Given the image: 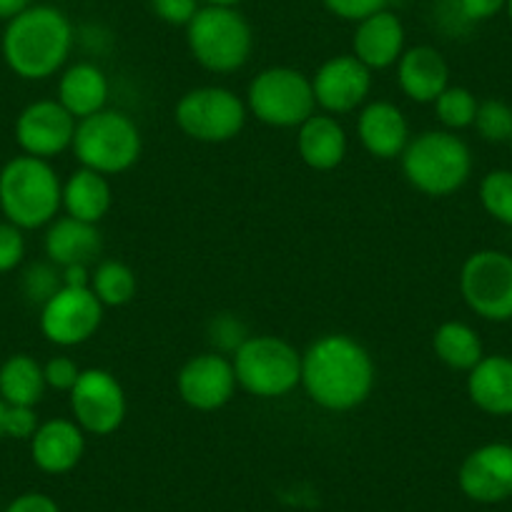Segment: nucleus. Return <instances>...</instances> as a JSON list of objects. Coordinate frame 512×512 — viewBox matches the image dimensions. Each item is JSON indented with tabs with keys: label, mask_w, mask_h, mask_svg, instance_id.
<instances>
[{
	"label": "nucleus",
	"mask_w": 512,
	"mask_h": 512,
	"mask_svg": "<svg viewBox=\"0 0 512 512\" xmlns=\"http://www.w3.org/2000/svg\"><path fill=\"white\" fill-rule=\"evenodd\" d=\"M460 294L472 314L487 322L512 319V256L500 249H480L460 269Z\"/></svg>",
	"instance_id": "obj_10"
},
{
	"label": "nucleus",
	"mask_w": 512,
	"mask_h": 512,
	"mask_svg": "<svg viewBox=\"0 0 512 512\" xmlns=\"http://www.w3.org/2000/svg\"><path fill=\"white\" fill-rule=\"evenodd\" d=\"M246 118V101L226 86H196L174 106L176 128L199 144H229L244 131Z\"/></svg>",
	"instance_id": "obj_9"
},
{
	"label": "nucleus",
	"mask_w": 512,
	"mask_h": 512,
	"mask_svg": "<svg viewBox=\"0 0 512 512\" xmlns=\"http://www.w3.org/2000/svg\"><path fill=\"white\" fill-rule=\"evenodd\" d=\"M46 390L43 364L31 354H11L0 364V400L6 405L36 407Z\"/></svg>",
	"instance_id": "obj_26"
},
{
	"label": "nucleus",
	"mask_w": 512,
	"mask_h": 512,
	"mask_svg": "<svg viewBox=\"0 0 512 512\" xmlns=\"http://www.w3.org/2000/svg\"><path fill=\"white\" fill-rule=\"evenodd\" d=\"M236 384L231 357L219 352H201L186 359L176 374V392L181 402L196 412H216L234 400Z\"/></svg>",
	"instance_id": "obj_13"
},
{
	"label": "nucleus",
	"mask_w": 512,
	"mask_h": 512,
	"mask_svg": "<svg viewBox=\"0 0 512 512\" xmlns=\"http://www.w3.org/2000/svg\"><path fill=\"white\" fill-rule=\"evenodd\" d=\"M395 68L400 91L420 106L435 103L437 96L450 86V63L440 48L430 43L405 48Z\"/></svg>",
	"instance_id": "obj_20"
},
{
	"label": "nucleus",
	"mask_w": 512,
	"mask_h": 512,
	"mask_svg": "<svg viewBox=\"0 0 512 512\" xmlns=\"http://www.w3.org/2000/svg\"><path fill=\"white\" fill-rule=\"evenodd\" d=\"M76 43L71 18L48 3H31L6 21L0 53L23 81H48L66 68Z\"/></svg>",
	"instance_id": "obj_2"
},
{
	"label": "nucleus",
	"mask_w": 512,
	"mask_h": 512,
	"mask_svg": "<svg viewBox=\"0 0 512 512\" xmlns=\"http://www.w3.org/2000/svg\"><path fill=\"white\" fill-rule=\"evenodd\" d=\"M113 204V189L108 176L98 174L93 169H76L63 181L61 209L66 216H73L86 224H96L106 219Z\"/></svg>",
	"instance_id": "obj_25"
},
{
	"label": "nucleus",
	"mask_w": 512,
	"mask_h": 512,
	"mask_svg": "<svg viewBox=\"0 0 512 512\" xmlns=\"http://www.w3.org/2000/svg\"><path fill=\"white\" fill-rule=\"evenodd\" d=\"M472 128L487 144H507L512 136V106L500 98L480 101Z\"/></svg>",
	"instance_id": "obj_31"
},
{
	"label": "nucleus",
	"mask_w": 512,
	"mask_h": 512,
	"mask_svg": "<svg viewBox=\"0 0 512 512\" xmlns=\"http://www.w3.org/2000/svg\"><path fill=\"white\" fill-rule=\"evenodd\" d=\"M432 352L445 367L455 372H470L482 357L485 347L475 329L460 319H447L432 334Z\"/></svg>",
	"instance_id": "obj_27"
},
{
	"label": "nucleus",
	"mask_w": 512,
	"mask_h": 512,
	"mask_svg": "<svg viewBox=\"0 0 512 512\" xmlns=\"http://www.w3.org/2000/svg\"><path fill=\"white\" fill-rule=\"evenodd\" d=\"M76 123V118L56 98H41L18 113L16 144L26 156L51 161L71 149Z\"/></svg>",
	"instance_id": "obj_15"
},
{
	"label": "nucleus",
	"mask_w": 512,
	"mask_h": 512,
	"mask_svg": "<svg viewBox=\"0 0 512 512\" xmlns=\"http://www.w3.org/2000/svg\"><path fill=\"white\" fill-rule=\"evenodd\" d=\"M61 287V269L56 264H33L26 272V279H23V289H26L28 299L38 304H46Z\"/></svg>",
	"instance_id": "obj_33"
},
{
	"label": "nucleus",
	"mask_w": 512,
	"mask_h": 512,
	"mask_svg": "<svg viewBox=\"0 0 512 512\" xmlns=\"http://www.w3.org/2000/svg\"><path fill=\"white\" fill-rule=\"evenodd\" d=\"M61 282L63 287H91V267L76 264V267L61 269Z\"/></svg>",
	"instance_id": "obj_41"
},
{
	"label": "nucleus",
	"mask_w": 512,
	"mask_h": 512,
	"mask_svg": "<svg viewBox=\"0 0 512 512\" xmlns=\"http://www.w3.org/2000/svg\"><path fill=\"white\" fill-rule=\"evenodd\" d=\"M317 108L329 116L359 111L372 93V71L352 53H339L319 63L312 76Z\"/></svg>",
	"instance_id": "obj_14"
},
{
	"label": "nucleus",
	"mask_w": 512,
	"mask_h": 512,
	"mask_svg": "<svg viewBox=\"0 0 512 512\" xmlns=\"http://www.w3.org/2000/svg\"><path fill=\"white\" fill-rule=\"evenodd\" d=\"M111 96V83L106 71L91 61H78L63 68L58 78V98L56 101L71 113L76 121L103 111Z\"/></svg>",
	"instance_id": "obj_24"
},
{
	"label": "nucleus",
	"mask_w": 512,
	"mask_h": 512,
	"mask_svg": "<svg viewBox=\"0 0 512 512\" xmlns=\"http://www.w3.org/2000/svg\"><path fill=\"white\" fill-rule=\"evenodd\" d=\"M505 13H507V18L512 21V0H507V3H505Z\"/></svg>",
	"instance_id": "obj_45"
},
{
	"label": "nucleus",
	"mask_w": 512,
	"mask_h": 512,
	"mask_svg": "<svg viewBox=\"0 0 512 512\" xmlns=\"http://www.w3.org/2000/svg\"><path fill=\"white\" fill-rule=\"evenodd\" d=\"M6 402L0 400V437H3V420H6Z\"/></svg>",
	"instance_id": "obj_44"
},
{
	"label": "nucleus",
	"mask_w": 512,
	"mask_h": 512,
	"mask_svg": "<svg viewBox=\"0 0 512 512\" xmlns=\"http://www.w3.org/2000/svg\"><path fill=\"white\" fill-rule=\"evenodd\" d=\"M349 139L337 116L329 113H312L297 128V154L309 169L334 171L347 159Z\"/></svg>",
	"instance_id": "obj_23"
},
{
	"label": "nucleus",
	"mask_w": 512,
	"mask_h": 512,
	"mask_svg": "<svg viewBox=\"0 0 512 512\" xmlns=\"http://www.w3.org/2000/svg\"><path fill=\"white\" fill-rule=\"evenodd\" d=\"M231 364L239 390L256 400H279L302 384V352L274 334H249Z\"/></svg>",
	"instance_id": "obj_7"
},
{
	"label": "nucleus",
	"mask_w": 512,
	"mask_h": 512,
	"mask_svg": "<svg viewBox=\"0 0 512 512\" xmlns=\"http://www.w3.org/2000/svg\"><path fill=\"white\" fill-rule=\"evenodd\" d=\"M462 495L480 505H495L512 497V445L487 442L472 450L457 470Z\"/></svg>",
	"instance_id": "obj_16"
},
{
	"label": "nucleus",
	"mask_w": 512,
	"mask_h": 512,
	"mask_svg": "<svg viewBox=\"0 0 512 512\" xmlns=\"http://www.w3.org/2000/svg\"><path fill=\"white\" fill-rule=\"evenodd\" d=\"M246 111L272 128H299L317 113L312 78L292 66H269L246 86Z\"/></svg>",
	"instance_id": "obj_8"
},
{
	"label": "nucleus",
	"mask_w": 512,
	"mask_h": 512,
	"mask_svg": "<svg viewBox=\"0 0 512 512\" xmlns=\"http://www.w3.org/2000/svg\"><path fill=\"white\" fill-rule=\"evenodd\" d=\"M377 367L359 339L332 332L302 352V387L312 405L327 412H352L372 397Z\"/></svg>",
	"instance_id": "obj_1"
},
{
	"label": "nucleus",
	"mask_w": 512,
	"mask_h": 512,
	"mask_svg": "<svg viewBox=\"0 0 512 512\" xmlns=\"http://www.w3.org/2000/svg\"><path fill=\"white\" fill-rule=\"evenodd\" d=\"M73 156L83 169L103 176L126 174L134 169L144 151L141 128L128 113L118 108H103L76 123L71 144Z\"/></svg>",
	"instance_id": "obj_6"
},
{
	"label": "nucleus",
	"mask_w": 512,
	"mask_h": 512,
	"mask_svg": "<svg viewBox=\"0 0 512 512\" xmlns=\"http://www.w3.org/2000/svg\"><path fill=\"white\" fill-rule=\"evenodd\" d=\"M103 307L91 287H61L46 304H41L38 327L56 347H81L91 342L103 324Z\"/></svg>",
	"instance_id": "obj_12"
},
{
	"label": "nucleus",
	"mask_w": 512,
	"mask_h": 512,
	"mask_svg": "<svg viewBox=\"0 0 512 512\" xmlns=\"http://www.w3.org/2000/svg\"><path fill=\"white\" fill-rule=\"evenodd\" d=\"M91 292L106 309L126 307L139 292V277L126 262L103 259L91 269Z\"/></svg>",
	"instance_id": "obj_28"
},
{
	"label": "nucleus",
	"mask_w": 512,
	"mask_h": 512,
	"mask_svg": "<svg viewBox=\"0 0 512 512\" xmlns=\"http://www.w3.org/2000/svg\"><path fill=\"white\" fill-rule=\"evenodd\" d=\"M322 6L334 18L347 23H359L374 13L390 8V0H322Z\"/></svg>",
	"instance_id": "obj_36"
},
{
	"label": "nucleus",
	"mask_w": 512,
	"mask_h": 512,
	"mask_svg": "<svg viewBox=\"0 0 512 512\" xmlns=\"http://www.w3.org/2000/svg\"><path fill=\"white\" fill-rule=\"evenodd\" d=\"M204 6H224V8H239V3L244 0H201Z\"/></svg>",
	"instance_id": "obj_43"
},
{
	"label": "nucleus",
	"mask_w": 512,
	"mask_h": 512,
	"mask_svg": "<svg viewBox=\"0 0 512 512\" xmlns=\"http://www.w3.org/2000/svg\"><path fill=\"white\" fill-rule=\"evenodd\" d=\"M38 415L36 407H6V420H3V435L13 437V440H31L38 430Z\"/></svg>",
	"instance_id": "obj_38"
},
{
	"label": "nucleus",
	"mask_w": 512,
	"mask_h": 512,
	"mask_svg": "<svg viewBox=\"0 0 512 512\" xmlns=\"http://www.w3.org/2000/svg\"><path fill=\"white\" fill-rule=\"evenodd\" d=\"M3 512H61V507L46 492H23Z\"/></svg>",
	"instance_id": "obj_40"
},
{
	"label": "nucleus",
	"mask_w": 512,
	"mask_h": 512,
	"mask_svg": "<svg viewBox=\"0 0 512 512\" xmlns=\"http://www.w3.org/2000/svg\"><path fill=\"white\" fill-rule=\"evenodd\" d=\"M43 249H46L48 262L56 264L58 269L76 267V264L91 267L96 264V256L101 254L103 239L96 224H86L73 216H61L48 224Z\"/></svg>",
	"instance_id": "obj_21"
},
{
	"label": "nucleus",
	"mask_w": 512,
	"mask_h": 512,
	"mask_svg": "<svg viewBox=\"0 0 512 512\" xmlns=\"http://www.w3.org/2000/svg\"><path fill=\"white\" fill-rule=\"evenodd\" d=\"M432 106H435V116L442 123V128L457 134V131H465V128H470L475 123V113L480 101H477L470 88L447 86Z\"/></svg>",
	"instance_id": "obj_29"
},
{
	"label": "nucleus",
	"mask_w": 512,
	"mask_h": 512,
	"mask_svg": "<svg viewBox=\"0 0 512 512\" xmlns=\"http://www.w3.org/2000/svg\"><path fill=\"white\" fill-rule=\"evenodd\" d=\"M357 139L369 156L379 161H395L410 144V121L405 111L392 101H367L357 113Z\"/></svg>",
	"instance_id": "obj_17"
},
{
	"label": "nucleus",
	"mask_w": 512,
	"mask_h": 512,
	"mask_svg": "<svg viewBox=\"0 0 512 512\" xmlns=\"http://www.w3.org/2000/svg\"><path fill=\"white\" fill-rule=\"evenodd\" d=\"M204 6L201 0H149V8L161 23L174 28H186L191 18Z\"/></svg>",
	"instance_id": "obj_35"
},
{
	"label": "nucleus",
	"mask_w": 512,
	"mask_h": 512,
	"mask_svg": "<svg viewBox=\"0 0 512 512\" xmlns=\"http://www.w3.org/2000/svg\"><path fill=\"white\" fill-rule=\"evenodd\" d=\"M31 6V0H0V21H11L16 13Z\"/></svg>",
	"instance_id": "obj_42"
},
{
	"label": "nucleus",
	"mask_w": 512,
	"mask_h": 512,
	"mask_svg": "<svg viewBox=\"0 0 512 512\" xmlns=\"http://www.w3.org/2000/svg\"><path fill=\"white\" fill-rule=\"evenodd\" d=\"M405 48V23L392 8H384V11L354 23L352 56H357L372 73L397 66Z\"/></svg>",
	"instance_id": "obj_18"
},
{
	"label": "nucleus",
	"mask_w": 512,
	"mask_h": 512,
	"mask_svg": "<svg viewBox=\"0 0 512 512\" xmlns=\"http://www.w3.org/2000/svg\"><path fill=\"white\" fill-rule=\"evenodd\" d=\"M86 452V432L73 417H53L38 425L31 437L33 465L46 475H66L76 470Z\"/></svg>",
	"instance_id": "obj_19"
},
{
	"label": "nucleus",
	"mask_w": 512,
	"mask_h": 512,
	"mask_svg": "<svg viewBox=\"0 0 512 512\" xmlns=\"http://www.w3.org/2000/svg\"><path fill=\"white\" fill-rule=\"evenodd\" d=\"M400 164L412 189L432 199H445L470 181L472 151L462 136L432 128L412 136Z\"/></svg>",
	"instance_id": "obj_3"
},
{
	"label": "nucleus",
	"mask_w": 512,
	"mask_h": 512,
	"mask_svg": "<svg viewBox=\"0 0 512 512\" xmlns=\"http://www.w3.org/2000/svg\"><path fill=\"white\" fill-rule=\"evenodd\" d=\"M246 337H249L246 324L236 314H216L209 322L211 347H214V352L226 354V357H231L246 342Z\"/></svg>",
	"instance_id": "obj_32"
},
{
	"label": "nucleus",
	"mask_w": 512,
	"mask_h": 512,
	"mask_svg": "<svg viewBox=\"0 0 512 512\" xmlns=\"http://www.w3.org/2000/svg\"><path fill=\"white\" fill-rule=\"evenodd\" d=\"M43 374H46V384L56 392H71L76 379L81 377V367L76 364V359L66 357V354H58L51 357L43 364Z\"/></svg>",
	"instance_id": "obj_37"
},
{
	"label": "nucleus",
	"mask_w": 512,
	"mask_h": 512,
	"mask_svg": "<svg viewBox=\"0 0 512 512\" xmlns=\"http://www.w3.org/2000/svg\"><path fill=\"white\" fill-rule=\"evenodd\" d=\"M0 512H3V510H0Z\"/></svg>",
	"instance_id": "obj_47"
},
{
	"label": "nucleus",
	"mask_w": 512,
	"mask_h": 512,
	"mask_svg": "<svg viewBox=\"0 0 512 512\" xmlns=\"http://www.w3.org/2000/svg\"><path fill=\"white\" fill-rule=\"evenodd\" d=\"M505 3L507 0H457V8L467 23H485L500 16L505 11Z\"/></svg>",
	"instance_id": "obj_39"
},
{
	"label": "nucleus",
	"mask_w": 512,
	"mask_h": 512,
	"mask_svg": "<svg viewBox=\"0 0 512 512\" xmlns=\"http://www.w3.org/2000/svg\"><path fill=\"white\" fill-rule=\"evenodd\" d=\"M26 259V236L11 221H0V274L13 272Z\"/></svg>",
	"instance_id": "obj_34"
},
{
	"label": "nucleus",
	"mask_w": 512,
	"mask_h": 512,
	"mask_svg": "<svg viewBox=\"0 0 512 512\" xmlns=\"http://www.w3.org/2000/svg\"><path fill=\"white\" fill-rule=\"evenodd\" d=\"M480 204L497 224L512 226V171L495 169L482 176L480 181Z\"/></svg>",
	"instance_id": "obj_30"
},
{
	"label": "nucleus",
	"mask_w": 512,
	"mask_h": 512,
	"mask_svg": "<svg viewBox=\"0 0 512 512\" xmlns=\"http://www.w3.org/2000/svg\"><path fill=\"white\" fill-rule=\"evenodd\" d=\"M184 31L191 58L204 71L229 76L251 61L254 28L239 8L201 6Z\"/></svg>",
	"instance_id": "obj_5"
},
{
	"label": "nucleus",
	"mask_w": 512,
	"mask_h": 512,
	"mask_svg": "<svg viewBox=\"0 0 512 512\" xmlns=\"http://www.w3.org/2000/svg\"><path fill=\"white\" fill-rule=\"evenodd\" d=\"M467 397L490 417H512V357L485 354L467 372Z\"/></svg>",
	"instance_id": "obj_22"
},
{
	"label": "nucleus",
	"mask_w": 512,
	"mask_h": 512,
	"mask_svg": "<svg viewBox=\"0 0 512 512\" xmlns=\"http://www.w3.org/2000/svg\"><path fill=\"white\" fill-rule=\"evenodd\" d=\"M63 181L51 161L16 156L0 169V211L18 229L33 231L51 224L61 211Z\"/></svg>",
	"instance_id": "obj_4"
},
{
	"label": "nucleus",
	"mask_w": 512,
	"mask_h": 512,
	"mask_svg": "<svg viewBox=\"0 0 512 512\" xmlns=\"http://www.w3.org/2000/svg\"><path fill=\"white\" fill-rule=\"evenodd\" d=\"M71 417L86 435L108 437L121 430L128 415V400L123 384L108 369H81L73 390L68 392Z\"/></svg>",
	"instance_id": "obj_11"
},
{
	"label": "nucleus",
	"mask_w": 512,
	"mask_h": 512,
	"mask_svg": "<svg viewBox=\"0 0 512 512\" xmlns=\"http://www.w3.org/2000/svg\"><path fill=\"white\" fill-rule=\"evenodd\" d=\"M507 146H510V154H512V136H510V141H507Z\"/></svg>",
	"instance_id": "obj_46"
}]
</instances>
